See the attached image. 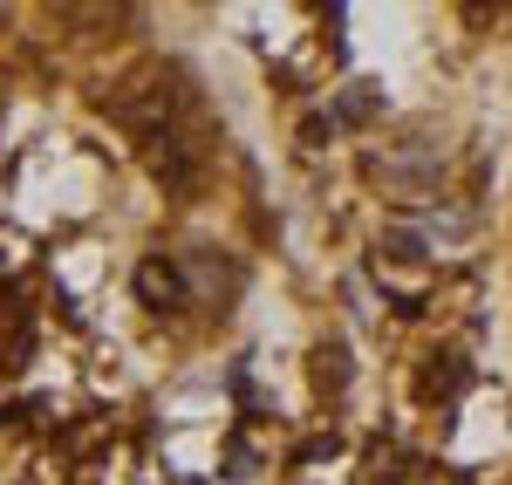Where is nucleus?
Instances as JSON below:
<instances>
[{"label":"nucleus","mask_w":512,"mask_h":485,"mask_svg":"<svg viewBox=\"0 0 512 485\" xmlns=\"http://www.w3.org/2000/svg\"><path fill=\"white\" fill-rule=\"evenodd\" d=\"M137 301H144V308H158V315H178V308H192L185 260H178V253H144V260H137Z\"/></svg>","instance_id":"obj_1"},{"label":"nucleus","mask_w":512,"mask_h":485,"mask_svg":"<svg viewBox=\"0 0 512 485\" xmlns=\"http://www.w3.org/2000/svg\"><path fill=\"white\" fill-rule=\"evenodd\" d=\"M376 110H383V96L369 82H355L349 96H342V123H362V117H376Z\"/></svg>","instance_id":"obj_2"},{"label":"nucleus","mask_w":512,"mask_h":485,"mask_svg":"<svg viewBox=\"0 0 512 485\" xmlns=\"http://www.w3.org/2000/svg\"><path fill=\"white\" fill-rule=\"evenodd\" d=\"M437 363H444V369H431V376H424V390H431V397H451V390L465 383V363H458V356H437Z\"/></svg>","instance_id":"obj_3"}]
</instances>
